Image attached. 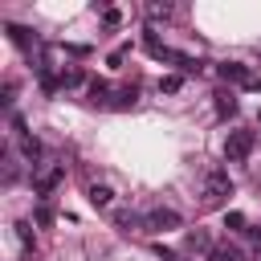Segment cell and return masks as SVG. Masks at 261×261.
<instances>
[{
    "label": "cell",
    "instance_id": "obj_1",
    "mask_svg": "<svg viewBox=\"0 0 261 261\" xmlns=\"http://www.w3.org/2000/svg\"><path fill=\"white\" fill-rule=\"evenodd\" d=\"M204 204L208 208H220L228 196H232V179H228V171H220V167H212V171H204Z\"/></svg>",
    "mask_w": 261,
    "mask_h": 261
},
{
    "label": "cell",
    "instance_id": "obj_2",
    "mask_svg": "<svg viewBox=\"0 0 261 261\" xmlns=\"http://www.w3.org/2000/svg\"><path fill=\"white\" fill-rule=\"evenodd\" d=\"M216 73H220V82H224V86H245V90L261 94V77H257L245 61H220V65H216Z\"/></svg>",
    "mask_w": 261,
    "mask_h": 261
},
{
    "label": "cell",
    "instance_id": "obj_3",
    "mask_svg": "<svg viewBox=\"0 0 261 261\" xmlns=\"http://www.w3.org/2000/svg\"><path fill=\"white\" fill-rule=\"evenodd\" d=\"M249 151H253V130H228V139H224V159H228V163H245Z\"/></svg>",
    "mask_w": 261,
    "mask_h": 261
},
{
    "label": "cell",
    "instance_id": "obj_4",
    "mask_svg": "<svg viewBox=\"0 0 261 261\" xmlns=\"http://www.w3.org/2000/svg\"><path fill=\"white\" fill-rule=\"evenodd\" d=\"M143 224H147L151 232H167V228H179L184 216H179L175 208H163V204H159V208H151V212L143 216Z\"/></svg>",
    "mask_w": 261,
    "mask_h": 261
},
{
    "label": "cell",
    "instance_id": "obj_5",
    "mask_svg": "<svg viewBox=\"0 0 261 261\" xmlns=\"http://www.w3.org/2000/svg\"><path fill=\"white\" fill-rule=\"evenodd\" d=\"M135 98H139V90H135V86H118V90L110 94L106 110H130V106H135Z\"/></svg>",
    "mask_w": 261,
    "mask_h": 261
},
{
    "label": "cell",
    "instance_id": "obj_6",
    "mask_svg": "<svg viewBox=\"0 0 261 261\" xmlns=\"http://www.w3.org/2000/svg\"><path fill=\"white\" fill-rule=\"evenodd\" d=\"M4 33L12 37V45H16V49H33V45H37V33H33V29H24V24H4Z\"/></svg>",
    "mask_w": 261,
    "mask_h": 261
},
{
    "label": "cell",
    "instance_id": "obj_7",
    "mask_svg": "<svg viewBox=\"0 0 261 261\" xmlns=\"http://www.w3.org/2000/svg\"><path fill=\"white\" fill-rule=\"evenodd\" d=\"M167 61H175L184 73H200V69H204V61H200V57H188V53H175V49L167 53Z\"/></svg>",
    "mask_w": 261,
    "mask_h": 261
},
{
    "label": "cell",
    "instance_id": "obj_8",
    "mask_svg": "<svg viewBox=\"0 0 261 261\" xmlns=\"http://www.w3.org/2000/svg\"><path fill=\"white\" fill-rule=\"evenodd\" d=\"M61 175H65V167H53V171H45V175L37 179V196H49V192L61 184Z\"/></svg>",
    "mask_w": 261,
    "mask_h": 261
},
{
    "label": "cell",
    "instance_id": "obj_9",
    "mask_svg": "<svg viewBox=\"0 0 261 261\" xmlns=\"http://www.w3.org/2000/svg\"><path fill=\"white\" fill-rule=\"evenodd\" d=\"M86 196H90V204H94V208H106V204L114 200V192H110L106 184H90V188H86Z\"/></svg>",
    "mask_w": 261,
    "mask_h": 261
},
{
    "label": "cell",
    "instance_id": "obj_10",
    "mask_svg": "<svg viewBox=\"0 0 261 261\" xmlns=\"http://www.w3.org/2000/svg\"><path fill=\"white\" fill-rule=\"evenodd\" d=\"M41 151H45V147H41V139H33V135H24V139H20V155H24V159H29L33 167H37Z\"/></svg>",
    "mask_w": 261,
    "mask_h": 261
},
{
    "label": "cell",
    "instance_id": "obj_11",
    "mask_svg": "<svg viewBox=\"0 0 261 261\" xmlns=\"http://www.w3.org/2000/svg\"><path fill=\"white\" fill-rule=\"evenodd\" d=\"M12 232H16V241H20V249H24V253H33V249H37V241H33V228H29V220H16V224H12Z\"/></svg>",
    "mask_w": 261,
    "mask_h": 261
},
{
    "label": "cell",
    "instance_id": "obj_12",
    "mask_svg": "<svg viewBox=\"0 0 261 261\" xmlns=\"http://www.w3.org/2000/svg\"><path fill=\"white\" fill-rule=\"evenodd\" d=\"M57 82H61V90H73V86H82L86 77H82V69H77V65H65V69L57 73Z\"/></svg>",
    "mask_w": 261,
    "mask_h": 261
},
{
    "label": "cell",
    "instance_id": "obj_13",
    "mask_svg": "<svg viewBox=\"0 0 261 261\" xmlns=\"http://www.w3.org/2000/svg\"><path fill=\"white\" fill-rule=\"evenodd\" d=\"M110 94H114V90H110L106 82H98V77L90 82V102H94V106H106V102H110Z\"/></svg>",
    "mask_w": 261,
    "mask_h": 261
},
{
    "label": "cell",
    "instance_id": "obj_14",
    "mask_svg": "<svg viewBox=\"0 0 261 261\" xmlns=\"http://www.w3.org/2000/svg\"><path fill=\"white\" fill-rule=\"evenodd\" d=\"M212 98H216V114H220V118H228V114H237V98H232L228 90H220V94H212Z\"/></svg>",
    "mask_w": 261,
    "mask_h": 261
},
{
    "label": "cell",
    "instance_id": "obj_15",
    "mask_svg": "<svg viewBox=\"0 0 261 261\" xmlns=\"http://www.w3.org/2000/svg\"><path fill=\"white\" fill-rule=\"evenodd\" d=\"M188 253H212V245H208V232H188Z\"/></svg>",
    "mask_w": 261,
    "mask_h": 261
},
{
    "label": "cell",
    "instance_id": "obj_16",
    "mask_svg": "<svg viewBox=\"0 0 261 261\" xmlns=\"http://www.w3.org/2000/svg\"><path fill=\"white\" fill-rule=\"evenodd\" d=\"M208 261H241V249H232V245H216V249L208 253Z\"/></svg>",
    "mask_w": 261,
    "mask_h": 261
},
{
    "label": "cell",
    "instance_id": "obj_17",
    "mask_svg": "<svg viewBox=\"0 0 261 261\" xmlns=\"http://www.w3.org/2000/svg\"><path fill=\"white\" fill-rule=\"evenodd\" d=\"M33 216H37V224H41V228H49V224H53V208H49V204H41Z\"/></svg>",
    "mask_w": 261,
    "mask_h": 261
},
{
    "label": "cell",
    "instance_id": "obj_18",
    "mask_svg": "<svg viewBox=\"0 0 261 261\" xmlns=\"http://www.w3.org/2000/svg\"><path fill=\"white\" fill-rule=\"evenodd\" d=\"M147 12H151V20H167L171 16V4H151Z\"/></svg>",
    "mask_w": 261,
    "mask_h": 261
},
{
    "label": "cell",
    "instance_id": "obj_19",
    "mask_svg": "<svg viewBox=\"0 0 261 261\" xmlns=\"http://www.w3.org/2000/svg\"><path fill=\"white\" fill-rule=\"evenodd\" d=\"M135 224H139V216H135V212H118V228H126V232H130Z\"/></svg>",
    "mask_w": 261,
    "mask_h": 261
},
{
    "label": "cell",
    "instance_id": "obj_20",
    "mask_svg": "<svg viewBox=\"0 0 261 261\" xmlns=\"http://www.w3.org/2000/svg\"><path fill=\"white\" fill-rule=\"evenodd\" d=\"M224 228H245V216H241V212H228V216H224Z\"/></svg>",
    "mask_w": 261,
    "mask_h": 261
},
{
    "label": "cell",
    "instance_id": "obj_21",
    "mask_svg": "<svg viewBox=\"0 0 261 261\" xmlns=\"http://www.w3.org/2000/svg\"><path fill=\"white\" fill-rule=\"evenodd\" d=\"M102 20H106V24H118L122 12H118V8H102Z\"/></svg>",
    "mask_w": 261,
    "mask_h": 261
},
{
    "label": "cell",
    "instance_id": "obj_22",
    "mask_svg": "<svg viewBox=\"0 0 261 261\" xmlns=\"http://www.w3.org/2000/svg\"><path fill=\"white\" fill-rule=\"evenodd\" d=\"M159 90H163V94H175V90H179V77H163Z\"/></svg>",
    "mask_w": 261,
    "mask_h": 261
},
{
    "label": "cell",
    "instance_id": "obj_23",
    "mask_svg": "<svg viewBox=\"0 0 261 261\" xmlns=\"http://www.w3.org/2000/svg\"><path fill=\"white\" fill-rule=\"evenodd\" d=\"M155 253H159V257H163V261H184V257H179V253H171V249H163V245H155Z\"/></svg>",
    "mask_w": 261,
    "mask_h": 261
},
{
    "label": "cell",
    "instance_id": "obj_24",
    "mask_svg": "<svg viewBox=\"0 0 261 261\" xmlns=\"http://www.w3.org/2000/svg\"><path fill=\"white\" fill-rule=\"evenodd\" d=\"M253 261H261V245H257V253H253Z\"/></svg>",
    "mask_w": 261,
    "mask_h": 261
}]
</instances>
